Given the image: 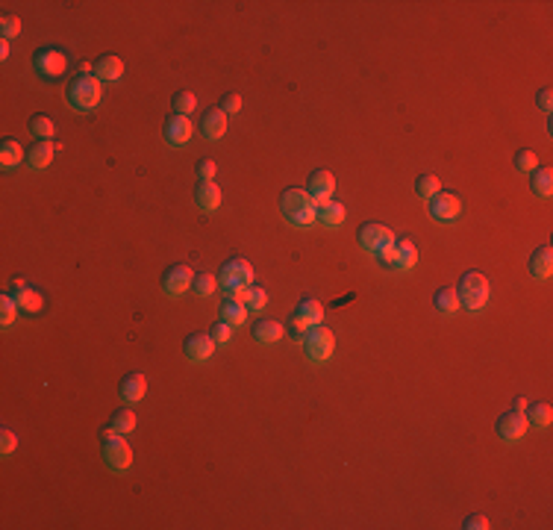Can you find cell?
<instances>
[{"label":"cell","mask_w":553,"mask_h":530,"mask_svg":"<svg viewBox=\"0 0 553 530\" xmlns=\"http://www.w3.org/2000/svg\"><path fill=\"white\" fill-rule=\"evenodd\" d=\"M357 241L362 245V251H371V253H377V251H382V248H392L397 239H394V233L389 230V227H382V224L368 221V224H362V227H359Z\"/></svg>","instance_id":"cell-8"},{"label":"cell","mask_w":553,"mask_h":530,"mask_svg":"<svg viewBox=\"0 0 553 530\" xmlns=\"http://www.w3.org/2000/svg\"><path fill=\"white\" fill-rule=\"evenodd\" d=\"M306 192L312 194L318 206H321V204H327V201H333V194H335V177H333L330 171H324V168H318V171H312V174H309V183H306Z\"/></svg>","instance_id":"cell-12"},{"label":"cell","mask_w":553,"mask_h":530,"mask_svg":"<svg viewBox=\"0 0 553 530\" xmlns=\"http://www.w3.org/2000/svg\"><path fill=\"white\" fill-rule=\"evenodd\" d=\"M295 315L300 318V322L309 324V327H318L321 322H324V307H321L315 298H303L298 304V310H295Z\"/></svg>","instance_id":"cell-24"},{"label":"cell","mask_w":553,"mask_h":530,"mask_svg":"<svg viewBox=\"0 0 553 530\" xmlns=\"http://www.w3.org/2000/svg\"><path fill=\"white\" fill-rule=\"evenodd\" d=\"M515 168L518 171H524V174H533L535 168H539V157H535L533 154V150H518V154H515Z\"/></svg>","instance_id":"cell-38"},{"label":"cell","mask_w":553,"mask_h":530,"mask_svg":"<svg viewBox=\"0 0 553 530\" xmlns=\"http://www.w3.org/2000/svg\"><path fill=\"white\" fill-rule=\"evenodd\" d=\"M0 59H9V39L0 41Z\"/></svg>","instance_id":"cell-47"},{"label":"cell","mask_w":553,"mask_h":530,"mask_svg":"<svg viewBox=\"0 0 553 530\" xmlns=\"http://www.w3.org/2000/svg\"><path fill=\"white\" fill-rule=\"evenodd\" d=\"M318 221L324 224V227H339L345 221V204H339V201L321 204L318 206Z\"/></svg>","instance_id":"cell-26"},{"label":"cell","mask_w":553,"mask_h":530,"mask_svg":"<svg viewBox=\"0 0 553 530\" xmlns=\"http://www.w3.org/2000/svg\"><path fill=\"white\" fill-rule=\"evenodd\" d=\"M197 174H201V180H212L215 177V159H201V162H197Z\"/></svg>","instance_id":"cell-45"},{"label":"cell","mask_w":553,"mask_h":530,"mask_svg":"<svg viewBox=\"0 0 553 530\" xmlns=\"http://www.w3.org/2000/svg\"><path fill=\"white\" fill-rule=\"evenodd\" d=\"M194 106H197V98L192 92H177L174 95V112L177 115H192Z\"/></svg>","instance_id":"cell-39"},{"label":"cell","mask_w":553,"mask_h":530,"mask_svg":"<svg viewBox=\"0 0 553 530\" xmlns=\"http://www.w3.org/2000/svg\"><path fill=\"white\" fill-rule=\"evenodd\" d=\"M227 127H229V118H227V112L221 110V106H215V110H206L204 112L201 130H204V135H206L209 142H218L221 135L227 133Z\"/></svg>","instance_id":"cell-16"},{"label":"cell","mask_w":553,"mask_h":530,"mask_svg":"<svg viewBox=\"0 0 553 530\" xmlns=\"http://www.w3.org/2000/svg\"><path fill=\"white\" fill-rule=\"evenodd\" d=\"M439 192H441V183H439L436 174H421L418 180H415V194H418V198L429 201V198H433V194H439Z\"/></svg>","instance_id":"cell-32"},{"label":"cell","mask_w":553,"mask_h":530,"mask_svg":"<svg viewBox=\"0 0 553 530\" xmlns=\"http://www.w3.org/2000/svg\"><path fill=\"white\" fill-rule=\"evenodd\" d=\"M459 212H462V201H459L453 192H439V194L429 198V216H433V221H439V224L456 221Z\"/></svg>","instance_id":"cell-9"},{"label":"cell","mask_w":553,"mask_h":530,"mask_svg":"<svg viewBox=\"0 0 553 530\" xmlns=\"http://www.w3.org/2000/svg\"><path fill=\"white\" fill-rule=\"evenodd\" d=\"M280 212L291 227H309L318 221V204L306 189H286L280 194Z\"/></svg>","instance_id":"cell-1"},{"label":"cell","mask_w":553,"mask_h":530,"mask_svg":"<svg viewBox=\"0 0 553 530\" xmlns=\"http://www.w3.org/2000/svg\"><path fill=\"white\" fill-rule=\"evenodd\" d=\"M303 351H306V357H309L312 362H327L330 357H333V351H335V336H333V330L330 327H312L309 333H306V339H303Z\"/></svg>","instance_id":"cell-6"},{"label":"cell","mask_w":553,"mask_h":530,"mask_svg":"<svg viewBox=\"0 0 553 530\" xmlns=\"http://www.w3.org/2000/svg\"><path fill=\"white\" fill-rule=\"evenodd\" d=\"M192 283H194V271L189 265H171L162 274V289L171 298H180L182 292H189Z\"/></svg>","instance_id":"cell-11"},{"label":"cell","mask_w":553,"mask_h":530,"mask_svg":"<svg viewBox=\"0 0 553 530\" xmlns=\"http://www.w3.org/2000/svg\"><path fill=\"white\" fill-rule=\"evenodd\" d=\"M550 271H553V248L550 245L535 248L533 256H530V277L533 280H547Z\"/></svg>","instance_id":"cell-18"},{"label":"cell","mask_w":553,"mask_h":530,"mask_svg":"<svg viewBox=\"0 0 553 530\" xmlns=\"http://www.w3.org/2000/svg\"><path fill=\"white\" fill-rule=\"evenodd\" d=\"M21 18H15V15H6L4 21H0V33H4V39H18L21 36Z\"/></svg>","instance_id":"cell-40"},{"label":"cell","mask_w":553,"mask_h":530,"mask_svg":"<svg viewBox=\"0 0 553 530\" xmlns=\"http://www.w3.org/2000/svg\"><path fill=\"white\" fill-rule=\"evenodd\" d=\"M12 295H15V304H18L21 312H27V315L44 312V298H41V292L29 289L24 280H15V292H12Z\"/></svg>","instance_id":"cell-14"},{"label":"cell","mask_w":553,"mask_h":530,"mask_svg":"<svg viewBox=\"0 0 553 530\" xmlns=\"http://www.w3.org/2000/svg\"><path fill=\"white\" fill-rule=\"evenodd\" d=\"M512 410H527V401H524V398H515V406H512Z\"/></svg>","instance_id":"cell-48"},{"label":"cell","mask_w":553,"mask_h":530,"mask_svg":"<svg viewBox=\"0 0 553 530\" xmlns=\"http://www.w3.org/2000/svg\"><path fill=\"white\" fill-rule=\"evenodd\" d=\"M527 428H530V421H527L524 410H506L495 424V430L503 442H518V439H524Z\"/></svg>","instance_id":"cell-10"},{"label":"cell","mask_w":553,"mask_h":530,"mask_svg":"<svg viewBox=\"0 0 553 530\" xmlns=\"http://www.w3.org/2000/svg\"><path fill=\"white\" fill-rule=\"evenodd\" d=\"M194 201L204 212H215L221 206V189L212 183V180H201V186L194 192Z\"/></svg>","instance_id":"cell-21"},{"label":"cell","mask_w":553,"mask_h":530,"mask_svg":"<svg viewBox=\"0 0 553 530\" xmlns=\"http://www.w3.org/2000/svg\"><path fill=\"white\" fill-rule=\"evenodd\" d=\"M248 310H253V312H259V310H265V304H268V295H265V289H259V286L253 283V286H248V292H244V300H241Z\"/></svg>","instance_id":"cell-34"},{"label":"cell","mask_w":553,"mask_h":530,"mask_svg":"<svg viewBox=\"0 0 553 530\" xmlns=\"http://www.w3.org/2000/svg\"><path fill=\"white\" fill-rule=\"evenodd\" d=\"M218 283L224 286L227 300H244L248 286H253V265L248 260H229L221 265Z\"/></svg>","instance_id":"cell-2"},{"label":"cell","mask_w":553,"mask_h":530,"mask_svg":"<svg viewBox=\"0 0 553 530\" xmlns=\"http://www.w3.org/2000/svg\"><path fill=\"white\" fill-rule=\"evenodd\" d=\"M221 322L233 324V327L244 324V322H248V307H244L241 300H224V307H221Z\"/></svg>","instance_id":"cell-28"},{"label":"cell","mask_w":553,"mask_h":530,"mask_svg":"<svg viewBox=\"0 0 553 530\" xmlns=\"http://www.w3.org/2000/svg\"><path fill=\"white\" fill-rule=\"evenodd\" d=\"M95 77L100 83H118L121 77H124V62H121V56H115V53L100 56L98 65H95Z\"/></svg>","instance_id":"cell-17"},{"label":"cell","mask_w":553,"mask_h":530,"mask_svg":"<svg viewBox=\"0 0 553 530\" xmlns=\"http://www.w3.org/2000/svg\"><path fill=\"white\" fill-rule=\"evenodd\" d=\"M103 460L112 472H127L130 463H133V448L127 445L124 433L112 430V424L103 430Z\"/></svg>","instance_id":"cell-5"},{"label":"cell","mask_w":553,"mask_h":530,"mask_svg":"<svg viewBox=\"0 0 553 530\" xmlns=\"http://www.w3.org/2000/svg\"><path fill=\"white\" fill-rule=\"evenodd\" d=\"M539 106H542L545 112L553 110V92H550V88H542V92H539Z\"/></svg>","instance_id":"cell-46"},{"label":"cell","mask_w":553,"mask_h":530,"mask_svg":"<svg viewBox=\"0 0 553 530\" xmlns=\"http://www.w3.org/2000/svg\"><path fill=\"white\" fill-rule=\"evenodd\" d=\"M18 312H21V310H18V304H15V295H9V292L0 295V324L9 327Z\"/></svg>","instance_id":"cell-35"},{"label":"cell","mask_w":553,"mask_h":530,"mask_svg":"<svg viewBox=\"0 0 553 530\" xmlns=\"http://www.w3.org/2000/svg\"><path fill=\"white\" fill-rule=\"evenodd\" d=\"M524 416H527L530 424H535V428H550V421H553L550 404H533V406L524 410Z\"/></svg>","instance_id":"cell-31"},{"label":"cell","mask_w":553,"mask_h":530,"mask_svg":"<svg viewBox=\"0 0 553 530\" xmlns=\"http://www.w3.org/2000/svg\"><path fill=\"white\" fill-rule=\"evenodd\" d=\"M253 336H256L259 345H274L286 336V324L274 322V318H259V322L253 324Z\"/></svg>","instance_id":"cell-19"},{"label":"cell","mask_w":553,"mask_h":530,"mask_svg":"<svg viewBox=\"0 0 553 530\" xmlns=\"http://www.w3.org/2000/svg\"><path fill=\"white\" fill-rule=\"evenodd\" d=\"M221 110H224L227 115L239 112V110H241V98H239V95H227V98L221 100Z\"/></svg>","instance_id":"cell-44"},{"label":"cell","mask_w":553,"mask_h":530,"mask_svg":"<svg viewBox=\"0 0 553 530\" xmlns=\"http://www.w3.org/2000/svg\"><path fill=\"white\" fill-rule=\"evenodd\" d=\"M53 150H56V145H53L51 139H48V142H36L33 147L27 150V162L33 165L36 171H44V168H48V165L53 162Z\"/></svg>","instance_id":"cell-23"},{"label":"cell","mask_w":553,"mask_h":530,"mask_svg":"<svg viewBox=\"0 0 553 530\" xmlns=\"http://www.w3.org/2000/svg\"><path fill=\"white\" fill-rule=\"evenodd\" d=\"M100 98H103V86L95 74H80L68 86V103L76 112H91L100 103Z\"/></svg>","instance_id":"cell-4"},{"label":"cell","mask_w":553,"mask_h":530,"mask_svg":"<svg viewBox=\"0 0 553 530\" xmlns=\"http://www.w3.org/2000/svg\"><path fill=\"white\" fill-rule=\"evenodd\" d=\"M456 295H459V307H465L468 312H480L488 304V295H491L488 277L480 274V271H468V274H462V280H459Z\"/></svg>","instance_id":"cell-3"},{"label":"cell","mask_w":553,"mask_h":530,"mask_svg":"<svg viewBox=\"0 0 553 530\" xmlns=\"http://www.w3.org/2000/svg\"><path fill=\"white\" fill-rule=\"evenodd\" d=\"M415 263H418V248H415L412 239H397L394 241V268L409 271Z\"/></svg>","instance_id":"cell-22"},{"label":"cell","mask_w":553,"mask_h":530,"mask_svg":"<svg viewBox=\"0 0 553 530\" xmlns=\"http://www.w3.org/2000/svg\"><path fill=\"white\" fill-rule=\"evenodd\" d=\"M162 133H165V142L168 145H174V147H182L189 139H192V133H194V127H192V121H189V115H171L165 121V127H162Z\"/></svg>","instance_id":"cell-13"},{"label":"cell","mask_w":553,"mask_h":530,"mask_svg":"<svg viewBox=\"0 0 553 530\" xmlns=\"http://www.w3.org/2000/svg\"><path fill=\"white\" fill-rule=\"evenodd\" d=\"M286 330H288V336L295 339V342H303V339H306V333H309L312 327L306 324V322H300L298 315H291V322H288V327H286Z\"/></svg>","instance_id":"cell-41"},{"label":"cell","mask_w":553,"mask_h":530,"mask_svg":"<svg viewBox=\"0 0 553 530\" xmlns=\"http://www.w3.org/2000/svg\"><path fill=\"white\" fill-rule=\"evenodd\" d=\"M433 304H436V310H439V312L453 315V312L459 310V295H456V289H451V286H444V289H439V292H436Z\"/></svg>","instance_id":"cell-29"},{"label":"cell","mask_w":553,"mask_h":530,"mask_svg":"<svg viewBox=\"0 0 553 530\" xmlns=\"http://www.w3.org/2000/svg\"><path fill=\"white\" fill-rule=\"evenodd\" d=\"M145 392H147V380L142 371H130L124 380H121V398L127 404H138L145 398Z\"/></svg>","instance_id":"cell-20"},{"label":"cell","mask_w":553,"mask_h":530,"mask_svg":"<svg viewBox=\"0 0 553 530\" xmlns=\"http://www.w3.org/2000/svg\"><path fill=\"white\" fill-rule=\"evenodd\" d=\"M192 289H194L197 295H201V298H209L215 289H218V277L209 274V271H204V274H194Z\"/></svg>","instance_id":"cell-36"},{"label":"cell","mask_w":553,"mask_h":530,"mask_svg":"<svg viewBox=\"0 0 553 530\" xmlns=\"http://www.w3.org/2000/svg\"><path fill=\"white\" fill-rule=\"evenodd\" d=\"M135 413L133 410H127V406H121V410L112 416V430H118V433H133L135 430Z\"/></svg>","instance_id":"cell-33"},{"label":"cell","mask_w":553,"mask_h":530,"mask_svg":"<svg viewBox=\"0 0 553 530\" xmlns=\"http://www.w3.org/2000/svg\"><path fill=\"white\" fill-rule=\"evenodd\" d=\"M29 133L36 135V142H48V139H53L56 124L48 115H33V121H29Z\"/></svg>","instance_id":"cell-30"},{"label":"cell","mask_w":553,"mask_h":530,"mask_svg":"<svg viewBox=\"0 0 553 530\" xmlns=\"http://www.w3.org/2000/svg\"><path fill=\"white\" fill-rule=\"evenodd\" d=\"M209 336H212V342L215 345H229L233 342V324H227V322H215L212 327H209Z\"/></svg>","instance_id":"cell-37"},{"label":"cell","mask_w":553,"mask_h":530,"mask_svg":"<svg viewBox=\"0 0 553 530\" xmlns=\"http://www.w3.org/2000/svg\"><path fill=\"white\" fill-rule=\"evenodd\" d=\"M15 448H18V436H15L9 428H4V430H0V453H4V457H9Z\"/></svg>","instance_id":"cell-42"},{"label":"cell","mask_w":553,"mask_h":530,"mask_svg":"<svg viewBox=\"0 0 553 530\" xmlns=\"http://www.w3.org/2000/svg\"><path fill=\"white\" fill-rule=\"evenodd\" d=\"M33 68L41 74L44 80H56V77H62V74L68 71V53L59 51V48H41L33 56Z\"/></svg>","instance_id":"cell-7"},{"label":"cell","mask_w":553,"mask_h":530,"mask_svg":"<svg viewBox=\"0 0 553 530\" xmlns=\"http://www.w3.org/2000/svg\"><path fill=\"white\" fill-rule=\"evenodd\" d=\"M215 347H218V345L212 342L209 333H192V336L182 342V351H186V357L192 362H206L215 354Z\"/></svg>","instance_id":"cell-15"},{"label":"cell","mask_w":553,"mask_h":530,"mask_svg":"<svg viewBox=\"0 0 553 530\" xmlns=\"http://www.w3.org/2000/svg\"><path fill=\"white\" fill-rule=\"evenodd\" d=\"M462 527H465V530H488L491 524H488L486 516H468V519L462 522Z\"/></svg>","instance_id":"cell-43"},{"label":"cell","mask_w":553,"mask_h":530,"mask_svg":"<svg viewBox=\"0 0 553 530\" xmlns=\"http://www.w3.org/2000/svg\"><path fill=\"white\" fill-rule=\"evenodd\" d=\"M21 159H24V145L18 139L0 142V165H4V168H18Z\"/></svg>","instance_id":"cell-25"},{"label":"cell","mask_w":553,"mask_h":530,"mask_svg":"<svg viewBox=\"0 0 553 530\" xmlns=\"http://www.w3.org/2000/svg\"><path fill=\"white\" fill-rule=\"evenodd\" d=\"M530 189H533V194H539V198H550V192H553V171L550 168H535L530 174Z\"/></svg>","instance_id":"cell-27"}]
</instances>
